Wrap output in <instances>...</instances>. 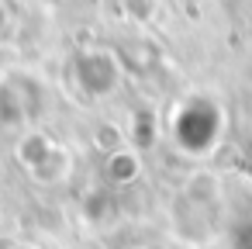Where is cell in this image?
<instances>
[{
	"label": "cell",
	"mask_w": 252,
	"mask_h": 249,
	"mask_svg": "<svg viewBox=\"0 0 252 249\" xmlns=\"http://www.w3.org/2000/svg\"><path fill=\"white\" fill-rule=\"evenodd\" d=\"M104 173H107V180H111L114 187H128V183H135V180L142 177V156H138L135 149L121 145L118 152H111V156H107Z\"/></svg>",
	"instance_id": "obj_1"
}]
</instances>
